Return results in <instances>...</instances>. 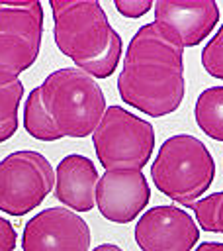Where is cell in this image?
<instances>
[{
    "label": "cell",
    "instance_id": "8",
    "mask_svg": "<svg viewBox=\"0 0 223 251\" xmlns=\"http://www.w3.org/2000/svg\"><path fill=\"white\" fill-rule=\"evenodd\" d=\"M90 226L68 208H45L23 226V251H88Z\"/></svg>",
    "mask_w": 223,
    "mask_h": 251
},
{
    "label": "cell",
    "instance_id": "20",
    "mask_svg": "<svg viewBox=\"0 0 223 251\" xmlns=\"http://www.w3.org/2000/svg\"><path fill=\"white\" fill-rule=\"evenodd\" d=\"M92 251H123V249L119 245H115V243H102V245L94 247Z\"/></svg>",
    "mask_w": 223,
    "mask_h": 251
},
{
    "label": "cell",
    "instance_id": "6",
    "mask_svg": "<svg viewBox=\"0 0 223 251\" xmlns=\"http://www.w3.org/2000/svg\"><path fill=\"white\" fill-rule=\"evenodd\" d=\"M41 2H0V84L18 80L41 49Z\"/></svg>",
    "mask_w": 223,
    "mask_h": 251
},
{
    "label": "cell",
    "instance_id": "18",
    "mask_svg": "<svg viewBox=\"0 0 223 251\" xmlns=\"http://www.w3.org/2000/svg\"><path fill=\"white\" fill-rule=\"evenodd\" d=\"M16 249V229L14 226L0 216V251H14Z\"/></svg>",
    "mask_w": 223,
    "mask_h": 251
},
{
    "label": "cell",
    "instance_id": "10",
    "mask_svg": "<svg viewBox=\"0 0 223 251\" xmlns=\"http://www.w3.org/2000/svg\"><path fill=\"white\" fill-rule=\"evenodd\" d=\"M147 176L137 169L106 171L96 184V208L113 224L133 222L149 204Z\"/></svg>",
    "mask_w": 223,
    "mask_h": 251
},
{
    "label": "cell",
    "instance_id": "16",
    "mask_svg": "<svg viewBox=\"0 0 223 251\" xmlns=\"http://www.w3.org/2000/svg\"><path fill=\"white\" fill-rule=\"evenodd\" d=\"M201 67L213 78L223 80V25L201 49Z\"/></svg>",
    "mask_w": 223,
    "mask_h": 251
},
{
    "label": "cell",
    "instance_id": "5",
    "mask_svg": "<svg viewBox=\"0 0 223 251\" xmlns=\"http://www.w3.org/2000/svg\"><path fill=\"white\" fill-rule=\"evenodd\" d=\"M92 143L96 157L106 171H141L155 149V127L121 106H110L92 131Z\"/></svg>",
    "mask_w": 223,
    "mask_h": 251
},
{
    "label": "cell",
    "instance_id": "19",
    "mask_svg": "<svg viewBox=\"0 0 223 251\" xmlns=\"http://www.w3.org/2000/svg\"><path fill=\"white\" fill-rule=\"evenodd\" d=\"M194 251H223V243H219V241H203Z\"/></svg>",
    "mask_w": 223,
    "mask_h": 251
},
{
    "label": "cell",
    "instance_id": "14",
    "mask_svg": "<svg viewBox=\"0 0 223 251\" xmlns=\"http://www.w3.org/2000/svg\"><path fill=\"white\" fill-rule=\"evenodd\" d=\"M22 98H23V82L20 78L8 84H0V143L8 141L20 126L18 110Z\"/></svg>",
    "mask_w": 223,
    "mask_h": 251
},
{
    "label": "cell",
    "instance_id": "1",
    "mask_svg": "<svg viewBox=\"0 0 223 251\" xmlns=\"http://www.w3.org/2000/svg\"><path fill=\"white\" fill-rule=\"evenodd\" d=\"M117 92L125 104L151 118L180 108L186 94L184 47L164 25L151 22L133 33L117 76Z\"/></svg>",
    "mask_w": 223,
    "mask_h": 251
},
{
    "label": "cell",
    "instance_id": "17",
    "mask_svg": "<svg viewBox=\"0 0 223 251\" xmlns=\"http://www.w3.org/2000/svg\"><path fill=\"white\" fill-rule=\"evenodd\" d=\"M153 4L151 0H115L113 6L115 10L123 16V18H141L145 16L149 10H153Z\"/></svg>",
    "mask_w": 223,
    "mask_h": 251
},
{
    "label": "cell",
    "instance_id": "15",
    "mask_svg": "<svg viewBox=\"0 0 223 251\" xmlns=\"http://www.w3.org/2000/svg\"><path fill=\"white\" fill-rule=\"evenodd\" d=\"M196 214V224L211 233H223V190L200 198L190 206Z\"/></svg>",
    "mask_w": 223,
    "mask_h": 251
},
{
    "label": "cell",
    "instance_id": "11",
    "mask_svg": "<svg viewBox=\"0 0 223 251\" xmlns=\"http://www.w3.org/2000/svg\"><path fill=\"white\" fill-rule=\"evenodd\" d=\"M153 12L155 22L164 25L184 49L200 45L219 22V6L213 0H158Z\"/></svg>",
    "mask_w": 223,
    "mask_h": 251
},
{
    "label": "cell",
    "instance_id": "3",
    "mask_svg": "<svg viewBox=\"0 0 223 251\" xmlns=\"http://www.w3.org/2000/svg\"><path fill=\"white\" fill-rule=\"evenodd\" d=\"M53 37L63 55L92 78H108L117 69L123 41L96 0H51Z\"/></svg>",
    "mask_w": 223,
    "mask_h": 251
},
{
    "label": "cell",
    "instance_id": "4",
    "mask_svg": "<svg viewBox=\"0 0 223 251\" xmlns=\"http://www.w3.org/2000/svg\"><path fill=\"white\" fill-rule=\"evenodd\" d=\"M151 178L164 196L190 208L211 186L215 161L203 141L190 133H176L158 147Z\"/></svg>",
    "mask_w": 223,
    "mask_h": 251
},
{
    "label": "cell",
    "instance_id": "13",
    "mask_svg": "<svg viewBox=\"0 0 223 251\" xmlns=\"http://www.w3.org/2000/svg\"><path fill=\"white\" fill-rule=\"evenodd\" d=\"M194 118L207 137L223 141V86H209L198 94Z\"/></svg>",
    "mask_w": 223,
    "mask_h": 251
},
{
    "label": "cell",
    "instance_id": "12",
    "mask_svg": "<svg viewBox=\"0 0 223 251\" xmlns=\"http://www.w3.org/2000/svg\"><path fill=\"white\" fill-rule=\"evenodd\" d=\"M98 180V171L88 157L67 155L55 169V198L70 212H90L96 206Z\"/></svg>",
    "mask_w": 223,
    "mask_h": 251
},
{
    "label": "cell",
    "instance_id": "9",
    "mask_svg": "<svg viewBox=\"0 0 223 251\" xmlns=\"http://www.w3.org/2000/svg\"><path fill=\"white\" fill-rule=\"evenodd\" d=\"M133 235L141 251H194L200 227L186 210L166 204L149 208L137 220Z\"/></svg>",
    "mask_w": 223,
    "mask_h": 251
},
{
    "label": "cell",
    "instance_id": "2",
    "mask_svg": "<svg viewBox=\"0 0 223 251\" xmlns=\"http://www.w3.org/2000/svg\"><path fill=\"white\" fill-rule=\"evenodd\" d=\"M106 112V96L80 69H57L35 86L23 104V129L39 141L86 137Z\"/></svg>",
    "mask_w": 223,
    "mask_h": 251
},
{
    "label": "cell",
    "instance_id": "7",
    "mask_svg": "<svg viewBox=\"0 0 223 251\" xmlns=\"http://www.w3.org/2000/svg\"><path fill=\"white\" fill-rule=\"evenodd\" d=\"M55 186V171L45 155L31 149L14 151L0 161V212L25 216Z\"/></svg>",
    "mask_w": 223,
    "mask_h": 251
}]
</instances>
